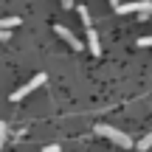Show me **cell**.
Instances as JSON below:
<instances>
[{
    "label": "cell",
    "instance_id": "6da1fadb",
    "mask_svg": "<svg viewBox=\"0 0 152 152\" xmlns=\"http://www.w3.org/2000/svg\"><path fill=\"white\" fill-rule=\"evenodd\" d=\"M96 132H99V135H104V138H110V141H113V144H118V147H132V138L130 135H124V132H121V130H115V127H110V124H99L96 127Z\"/></svg>",
    "mask_w": 152,
    "mask_h": 152
},
{
    "label": "cell",
    "instance_id": "7a4b0ae2",
    "mask_svg": "<svg viewBox=\"0 0 152 152\" xmlns=\"http://www.w3.org/2000/svg\"><path fill=\"white\" fill-rule=\"evenodd\" d=\"M118 14H144V17H152V0H135V3H127V6H115Z\"/></svg>",
    "mask_w": 152,
    "mask_h": 152
},
{
    "label": "cell",
    "instance_id": "3957f363",
    "mask_svg": "<svg viewBox=\"0 0 152 152\" xmlns=\"http://www.w3.org/2000/svg\"><path fill=\"white\" fill-rule=\"evenodd\" d=\"M45 79H48V76H45V73H37V76H34L31 82H28V85H23L20 90H14V93H11V102H20L23 96H28V93H31V90H37L39 85H45Z\"/></svg>",
    "mask_w": 152,
    "mask_h": 152
},
{
    "label": "cell",
    "instance_id": "277c9868",
    "mask_svg": "<svg viewBox=\"0 0 152 152\" xmlns=\"http://www.w3.org/2000/svg\"><path fill=\"white\" fill-rule=\"evenodd\" d=\"M54 31H56V34H59V37H62V39H65V42H68V45H71V48H73V51H82V42H79V39H76V37H73V34H71V28H68V26H59V23H56V26H54Z\"/></svg>",
    "mask_w": 152,
    "mask_h": 152
},
{
    "label": "cell",
    "instance_id": "5b68a950",
    "mask_svg": "<svg viewBox=\"0 0 152 152\" xmlns=\"http://www.w3.org/2000/svg\"><path fill=\"white\" fill-rule=\"evenodd\" d=\"M87 48H90L93 56H102V45H99V34L93 28H87Z\"/></svg>",
    "mask_w": 152,
    "mask_h": 152
},
{
    "label": "cell",
    "instance_id": "8992f818",
    "mask_svg": "<svg viewBox=\"0 0 152 152\" xmlns=\"http://www.w3.org/2000/svg\"><path fill=\"white\" fill-rule=\"evenodd\" d=\"M23 23V17H3L0 20V28H14V26H20Z\"/></svg>",
    "mask_w": 152,
    "mask_h": 152
},
{
    "label": "cell",
    "instance_id": "52a82bcc",
    "mask_svg": "<svg viewBox=\"0 0 152 152\" xmlns=\"http://www.w3.org/2000/svg\"><path fill=\"white\" fill-rule=\"evenodd\" d=\"M135 147H138V149H141V152H144V149H149V147H152V132H147V135H144V138H141V141H138V144H135Z\"/></svg>",
    "mask_w": 152,
    "mask_h": 152
},
{
    "label": "cell",
    "instance_id": "ba28073f",
    "mask_svg": "<svg viewBox=\"0 0 152 152\" xmlns=\"http://www.w3.org/2000/svg\"><path fill=\"white\" fill-rule=\"evenodd\" d=\"M79 17H82V23H85V28H93L90 26V11H87L85 6H79Z\"/></svg>",
    "mask_w": 152,
    "mask_h": 152
},
{
    "label": "cell",
    "instance_id": "9c48e42d",
    "mask_svg": "<svg viewBox=\"0 0 152 152\" xmlns=\"http://www.w3.org/2000/svg\"><path fill=\"white\" fill-rule=\"evenodd\" d=\"M9 141V124H0V144Z\"/></svg>",
    "mask_w": 152,
    "mask_h": 152
},
{
    "label": "cell",
    "instance_id": "30bf717a",
    "mask_svg": "<svg viewBox=\"0 0 152 152\" xmlns=\"http://www.w3.org/2000/svg\"><path fill=\"white\" fill-rule=\"evenodd\" d=\"M138 45H141V48H152V37H141Z\"/></svg>",
    "mask_w": 152,
    "mask_h": 152
},
{
    "label": "cell",
    "instance_id": "8fae6325",
    "mask_svg": "<svg viewBox=\"0 0 152 152\" xmlns=\"http://www.w3.org/2000/svg\"><path fill=\"white\" fill-rule=\"evenodd\" d=\"M42 152H59V144H48V147H42Z\"/></svg>",
    "mask_w": 152,
    "mask_h": 152
},
{
    "label": "cell",
    "instance_id": "7c38bea8",
    "mask_svg": "<svg viewBox=\"0 0 152 152\" xmlns=\"http://www.w3.org/2000/svg\"><path fill=\"white\" fill-rule=\"evenodd\" d=\"M62 9H73V0H62Z\"/></svg>",
    "mask_w": 152,
    "mask_h": 152
},
{
    "label": "cell",
    "instance_id": "4fadbf2b",
    "mask_svg": "<svg viewBox=\"0 0 152 152\" xmlns=\"http://www.w3.org/2000/svg\"><path fill=\"white\" fill-rule=\"evenodd\" d=\"M110 6H118V0H110Z\"/></svg>",
    "mask_w": 152,
    "mask_h": 152
}]
</instances>
